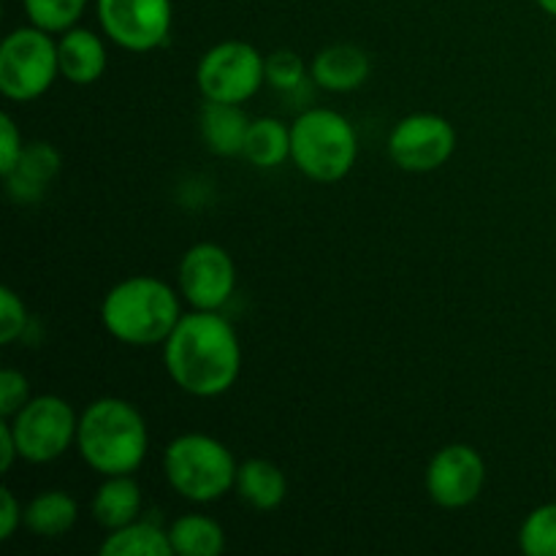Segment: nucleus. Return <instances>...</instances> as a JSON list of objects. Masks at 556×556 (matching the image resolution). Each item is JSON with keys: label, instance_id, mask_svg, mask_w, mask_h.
<instances>
[{"label": "nucleus", "instance_id": "a211bd4d", "mask_svg": "<svg viewBox=\"0 0 556 556\" xmlns=\"http://www.w3.org/2000/svg\"><path fill=\"white\" fill-rule=\"evenodd\" d=\"M237 494L250 508L266 514V510L280 508L288 494V481L275 462L248 459L239 465Z\"/></svg>", "mask_w": 556, "mask_h": 556}, {"label": "nucleus", "instance_id": "9d476101", "mask_svg": "<svg viewBox=\"0 0 556 556\" xmlns=\"http://www.w3.org/2000/svg\"><path fill=\"white\" fill-rule=\"evenodd\" d=\"M456 150V130L432 112L407 114L389 136V155L402 172L427 174L445 166Z\"/></svg>", "mask_w": 556, "mask_h": 556}, {"label": "nucleus", "instance_id": "bb28decb", "mask_svg": "<svg viewBox=\"0 0 556 556\" xmlns=\"http://www.w3.org/2000/svg\"><path fill=\"white\" fill-rule=\"evenodd\" d=\"M30 400V383L20 369L5 367L0 372V416L11 418L25 402Z\"/></svg>", "mask_w": 556, "mask_h": 556}, {"label": "nucleus", "instance_id": "4be33fe9", "mask_svg": "<svg viewBox=\"0 0 556 556\" xmlns=\"http://www.w3.org/2000/svg\"><path fill=\"white\" fill-rule=\"evenodd\" d=\"M242 157L258 168L280 166L291 157V128L277 117L250 119Z\"/></svg>", "mask_w": 556, "mask_h": 556}, {"label": "nucleus", "instance_id": "a878e982", "mask_svg": "<svg viewBox=\"0 0 556 556\" xmlns=\"http://www.w3.org/2000/svg\"><path fill=\"white\" fill-rule=\"evenodd\" d=\"M27 326V307L22 302L20 293L14 288L3 286L0 288V342L11 345L14 340H20L25 334Z\"/></svg>", "mask_w": 556, "mask_h": 556}, {"label": "nucleus", "instance_id": "cd10ccee", "mask_svg": "<svg viewBox=\"0 0 556 556\" xmlns=\"http://www.w3.org/2000/svg\"><path fill=\"white\" fill-rule=\"evenodd\" d=\"M22 150H25V141H22L20 128L11 119V114L3 112L0 114V174L3 177L14 172L22 157Z\"/></svg>", "mask_w": 556, "mask_h": 556}, {"label": "nucleus", "instance_id": "7ed1b4c3", "mask_svg": "<svg viewBox=\"0 0 556 556\" xmlns=\"http://www.w3.org/2000/svg\"><path fill=\"white\" fill-rule=\"evenodd\" d=\"M179 299L161 277L136 275L117 282L101 302V324L130 348L163 345L179 324Z\"/></svg>", "mask_w": 556, "mask_h": 556}, {"label": "nucleus", "instance_id": "39448f33", "mask_svg": "<svg viewBox=\"0 0 556 556\" xmlns=\"http://www.w3.org/2000/svg\"><path fill=\"white\" fill-rule=\"evenodd\" d=\"M358 157L356 128L345 114L315 106L291 125V161L315 182H340Z\"/></svg>", "mask_w": 556, "mask_h": 556}, {"label": "nucleus", "instance_id": "7c9ffc66", "mask_svg": "<svg viewBox=\"0 0 556 556\" xmlns=\"http://www.w3.org/2000/svg\"><path fill=\"white\" fill-rule=\"evenodd\" d=\"M538 5H541L543 11H546V14H552V16H556V0H535Z\"/></svg>", "mask_w": 556, "mask_h": 556}, {"label": "nucleus", "instance_id": "6e6552de", "mask_svg": "<svg viewBox=\"0 0 556 556\" xmlns=\"http://www.w3.org/2000/svg\"><path fill=\"white\" fill-rule=\"evenodd\" d=\"M195 81L206 101L244 103L266 81V58L248 41H220L199 60Z\"/></svg>", "mask_w": 556, "mask_h": 556}, {"label": "nucleus", "instance_id": "0eeeda50", "mask_svg": "<svg viewBox=\"0 0 556 556\" xmlns=\"http://www.w3.org/2000/svg\"><path fill=\"white\" fill-rule=\"evenodd\" d=\"M9 424L16 448H20V459L30 462V465H49L76 443L79 416L63 396L41 394L30 396L9 418Z\"/></svg>", "mask_w": 556, "mask_h": 556}, {"label": "nucleus", "instance_id": "c756f323", "mask_svg": "<svg viewBox=\"0 0 556 556\" xmlns=\"http://www.w3.org/2000/svg\"><path fill=\"white\" fill-rule=\"evenodd\" d=\"M16 456H20V448H16L14 432H11L9 418H3L0 421V472H9Z\"/></svg>", "mask_w": 556, "mask_h": 556}, {"label": "nucleus", "instance_id": "aec40b11", "mask_svg": "<svg viewBox=\"0 0 556 556\" xmlns=\"http://www.w3.org/2000/svg\"><path fill=\"white\" fill-rule=\"evenodd\" d=\"M101 556H168L174 554L168 530H161L150 521H130L119 530L106 532L103 543L98 546Z\"/></svg>", "mask_w": 556, "mask_h": 556}, {"label": "nucleus", "instance_id": "dca6fc26", "mask_svg": "<svg viewBox=\"0 0 556 556\" xmlns=\"http://www.w3.org/2000/svg\"><path fill=\"white\" fill-rule=\"evenodd\" d=\"M250 119L242 112V103L204 101V106H201V139L212 155H242Z\"/></svg>", "mask_w": 556, "mask_h": 556}, {"label": "nucleus", "instance_id": "5701e85b", "mask_svg": "<svg viewBox=\"0 0 556 556\" xmlns=\"http://www.w3.org/2000/svg\"><path fill=\"white\" fill-rule=\"evenodd\" d=\"M90 0H22L30 25L47 33H65L76 27Z\"/></svg>", "mask_w": 556, "mask_h": 556}, {"label": "nucleus", "instance_id": "393cba45", "mask_svg": "<svg viewBox=\"0 0 556 556\" xmlns=\"http://www.w3.org/2000/svg\"><path fill=\"white\" fill-rule=\"evenodd\" d=\"M304 79H307V65L302 54L293 49H277L266 54V85L280 92H293L304 85Z\"/></svg>", "mask_w": 556, "mask_h": 556}, {"label": "nucleus", "instance_id": "c85d7f7f", "mask_svg": "<svg viewBox=\"0 0 556 556\" xmlns=\"http://www.w3.org/2000/svg\"><path fill=\"white\" fill-rule=\"evenodd\" d=\"M25 525V508L9 486L0 489V541H11L14 532Z\"/></svg>", "mask_w": 556, "mask_h": 556}, {"label": "nucleus", "instance_id": "f257e3e1", "mask_svg": "<svg viewBox=\"0 0 556 556\" xmlns=\"http://www.w3.org/2000/svg\"><path fill=\"white\" fill-rule=\"evenodd\" d=\"M163 364L185 394L199 400L226 394L242 372L237 329L217 309H193L163 342Z\"/></svg>", "mask_w": 556, "mask_h": 556}, {"label": "nucleus", "instance_id": "f8f14e48", "mask_svg": "<svg viewBox=\"0 0 556 556\" xmlns=\"http://www.w3.org/2000/svg\"><path fill=\"white\" fill-rule=\"evenodd\" d=\"M179 293L193 309H220L237 288V266L226 248L199 242L188 248L177 271Z\"/></svg>", "mask_w": 556, "mask_h": 556}, {"label": "nucleus", "instance_id": "20e7f679", "mask_svg": "<svg viewBox=\"0 0 556 556\" xmlns=\"http://www.w3.org/2000/svg\"><path fill=\"white\" fill-rule=\"evenodd\" d=\"M163 472L179 497L206 505L237 489L239 465L226 443L212 434L188 432L166 445Z\"/></svg>", "mask_w": 556, "mask_h": 556}, {"label": "nucleus", "instance_id": "f3484780", "mask_svg": "<svg viewBox=\"0 0 556 556\" xmlns=\"http://www.w3.org/2000/svg\"><path fill=\"white\" fill-rule=\"evenodd\" d=\"M92 519L106 532L119 530L139 519L141 514V489L134 476H106L92 497Z\"/></svg>", "mask_w": 556, "mask_h": 556}, {"label": "nucleus", "instance_id": "412c9836", "mask_svg": "<svg viewBox=\"0 0 556 556\" xmlns=\"http://www.w3.org/2000/svg\"><path fill=\"white\" fill-rule=\"evenodd\" d=\"M174 554L179 556H217L226 552V530L204 514H185L168 527Z\"/></svg>", "mask_w": 556, "mask_h": 556}, {"label": "nucleus", "instance_id": "f03ea898", "mask_svg": "<svg viewBox=\"0 0 556 556\" xmlns=\"http://www.w3.org/2000/svg\"><path fill=\"white\" fill-rule=\"evenodd\" d=\"M76 448L98 476H134L150 448L144 416L128 400L101 396L79 416Z\"/></svg>", "mask_w": 556, "mask_h": 556}, {"label": "nucleus", "instance_id": "ddd939ff", "mask_svg": "<svg viewBox=\"0 0 556 556\" xmlns=\"http://www.w3.org/2000/svg\"><path fill=\"white\" fill-rule=\"evenodd\" d=\"M58 60L60 76H65L71 85H96L109 65L106 43L87 27H71L60 36Z\"/></svg>", "mask_w": 556, "mask_h": 556}, {"label": "nucleus", "instance_id": "2eb2a0df", "mask_svg": "<svg viewBox=\"0 0 556 556\" xmlns=\"http://www.w3.org/2000/svg\"><path fill=\"white\" fill-rule=\"evenodd\" d=\"M60 166H63V157H60L58 147H52L49 141L25 144L16 168L9 177H3L5 185H9L11 199L22 201V204L38 201L47 185L60 174Z\"/></svg>", "mask_w": 556, "mask_h": 556}, {"label": "nucleus", "instance_id": "4468645a", "mask_svg": "<svg viewBox=\"0 0 556 556\" xmlns=\"http://www.w3.org/2000/svg\"><path fill=\"white\" fill-rule=\"evenodd\" d=\"M369 54L356 43H331L313 58L309 74L318 87L329 92H351L369 79Z\"/></svg>", "mask_w": 556, "mask_h": 556}, {"label": "nucleus", "instance_id": "b1692460", "mask_svg": "<svg viewBox=\"0 0 556 556\" xmlns=\"http://www.w3.org/2000/svg\"><path fill=\"white\" fill-rule=\"evenodd\" d=\"M519 546L527 556H556V503L538 505L519 530Z\"/></svg>", "mask_w": 556, "mask_h": 556}, {"label": "nucleus", "instance_id": "423d86ee", "mask_svg": "<svg viewBox=\"0 0 556 556\" xmlns=\"http://www.w3.org/2000/svg\"><path fill=\"white\" fill-rule=\"evenodd\" d=\"M60 74L58 41L41 27H16L0 43V92L9 101L41 98Z\"/></svg>", "mask_w": 556, "mask_h": 556}, {"label": "nucleus", "instance_id": "6ab92c4d", "mask_svg": "<svg viewBox=\"0 0 556 556\" xmlns=\"http://www.w3.org/2000/svg\"><path fill=\"white\" fill-rule=\"evenodd\" d=\"M76 519H79V505L68 492L60 489H49V492L36 494L30 503L25 505V527L38 538H63L65 532L74 530Z\"/></svg>", "mask_w": 556, "mask_h": 556}, {"label": "nucleus", "instance_id": "9b49d317", "mask_svg": "<svg viewBox=\"0 0 556 556\" xmlns=\"http://www.w3.org/2000/svg\"><path fill=\"white\" fill-rule=\"evenodd\" d=\"M486 483L483 456L467 443H451L429 459L424 486L440 508L459 510L476 503Z\"/></svg>", "mask_w": 556, "mask_h": 556}, {"label": "nucleus", "instance_id": "1a4fd4ad", "mask_svg": "<svg viewBox=\"0 0 556 556\" xmlns=\"http://www.w3.org/2000/svg\"><path fill=\"white\" fill-rule=\"evenodd\" d=\"M96 14L109 41L128 52H152L172 36V0H96Z\"/></svg>", "mask_w": 556, "mask_h": 556}]
</instances>
